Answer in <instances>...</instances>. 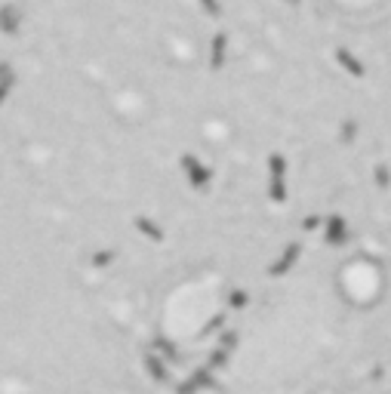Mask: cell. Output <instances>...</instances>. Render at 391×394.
<instances>
[{
  "instance_id": "cell-1",
  "label": "cell",
  "mask_w": 391,
  "mask_h": 394,
  "mask_svg": "<svg viewBox=\"0 0 391 394\" xmlns=\"http://www.w3.org/2000/svg\"><path fill=\"white\" fill-rule=\"evenodd\" d=\"M333 296L355 314L379 311L391 296L388 262L373 250H357L342 256L333 268Z\"/></svg>"
},
{
  "instance_id": "cell-2",
  "label": "cell",
  "mask_w": 391,
  "mask_h": 394,
  "mask_svg": "<svg viewBox=\"0 0 391 394\" xmlns=\"http://www.w3.org/2000/svg\"><path fill=\"white\" fill-rule=\"evenodd\" d=\"M145 367H148V373H151L158 382H167V370H163V360H158L154 354H148V358H145Z\"/></svg>"
},
{
  "instance_id": "cell-3",
  "label": "cell",
  "mask_w": 391,
  "mask_h": 394,
  "mask_svg": "<svg viewBox=\"0 0 391 394\" xmlns=\"http://www.w3.org/2000/svg\"><path fill=\"white\" fill-rule=\"evenodd\" d=\"M136 228L139 231H142V234H148V237H151V241H160V228L158 225H154V222L151 219H145V216H139V219H136Z\"/></svg>"
},
{
  "instance_id": "cell-4",
  "label": "cell",
  "mask_w": 391,
  "mask_h": 394,
  "mask_svg": "<svg viewBox=\"0 0 391 394\" xmlns=\"http://www.w3.org/2000/svg\"><path fill=\"white\" fill-rule=\"evenodd\" d=\"M117 259V250H99V253H92V268H108L111 262Z\"/></svg>"
}]
</instances>
